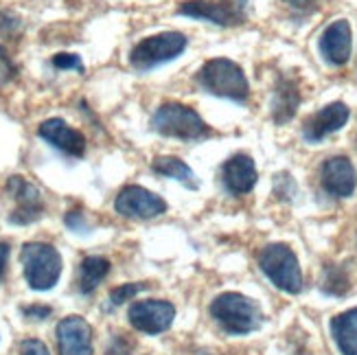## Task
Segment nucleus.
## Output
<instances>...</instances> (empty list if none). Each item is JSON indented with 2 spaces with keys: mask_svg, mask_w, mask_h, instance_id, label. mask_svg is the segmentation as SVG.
Here are the masks:
<instances>
[{
  "mask_svg": "<svg viewBox=\"0 0 357 355\" xmlns=\"http://www.w3.org/2000/svg\"><path fill=\"white\" fill-rule=\"evenodd\" d=\"M7 259H9V246L7 243H0V279L7 270Z\"/></svg>",
  "mask_w": 357,
  "mask_h": 355,
  "instance_id": "31",
  "label": "nucleus"
},
{
  "mask_svg": "<svg viewBox=\"0 0 357 355\" xmlns=\"http://www.w3.org/2000/svg\"><path fill=\"white\" fill-rule=\"evenodd\" d=\"M186 44H189V40H186V36H182L180 31H165V33L145 38L132 49L130 64L132 68L141 73L151 70L165 64V61L176 59L186 49Z\"/></svg>",
  "mask_w": 357,
  "mask_h": 355,
  "instance_id": "6",
  "label": "nucleus"
},
{
  "mask_svg": "<svg viewBox=\"0 0 357 355\" xmlns=\"http://www.w3.org/2000/svg\"><path fill=\"white\" fill-rule=\"evenodd\" d=\"M151 128L167 138H180V141H199L211 134V128L193 107L176 101L158 107L151 119Z\"/></svg>",
  "mask_w": 357,
  "mask_h": 355,
  "instance_id": "3",
  "label": "nucleus"
},
{
  "mask_svg": "<svg viewBox=\"0 0 357 355\" xmlns=\"http://www.w3.org/2000/svg\"><path fill=\"white\" fill-rule=\"evenodd\" d=\"M59 355H92V329L82 316H68L57 325Z\"/></svg>",
  "mask_w": 357,
  "mask_h": 355,
  "instance_id": "14",
  "label": "nucleus"
},
{
  "mask_svg": "<svg viewBox=\"0 0 357 355\" xmlns=\"http://www.w3.org/2000/svg\"><path fill=\"white\" fill-rule=\"evenodd\" d=\"M20 355H51V353L40 340H24L20 345Z\"/></svg>",
  "mask_w": 357,
  "mask_h": 355,
  "instance_id": "26",
  "label": "nucleus"
},
{
  "mask_svg": "<svg viewBox=\"0 0 357 355\" xmlns=\"http://www.w3.org/2000/svg\"><path fill=\"white\" fill-rule=\"evenodd\" d=\"M110 272V261L103 257H86L79 268V289L90 294Z\"/></svg>",
  "mask_w": 357,
  "mask_h": 355,
  "instance_id": "20",
  "label": "nucleus"
},
{
  "mask_svg": "<svg viewBox=\"0 0 357 355\" xmlns=\"http://www.w3.org/2000/svg\"><path fill=\"white\" fill-rule=\"evenodd\" d=\"M20 18L13 11H0V36H11L20 29Z\"/></svg>",
  "mask_w": 357,
  "mask_h": 355,
  "instance_id": "24",
  "label": "nucleus"
},
{
  "mask_svg": "<svg viewBox=\"0 0 357 355\" xmlns=\"http://www.w3.org/2000/svg\"><path fill=\"white\" fill-rule=\"evenodd\" d=\"M13 73H15L13 64H11V61H9L7 53H5L3 49H0V84L9 82L11 77H13Z\"/></svg>",
  "mask_w": 357,
  "mask_h": 355,
  "instance_id": "27",
  "label": "nucleus"
},
{
  "mask_svg": "<svg viewBox=\"0 0 357 355\" xmlns=\"http://www.w3.org/2000/svg\"><path fill=\"white\" fill-rule=\"evenodd\" d=\"M53 66L59 68V70H68V68H73V70L84 73L82 59L77 57V55H73V53H57V55L53 57Z\"/></svg>",
  "mask_w": 357,
  "mask_h": 355,
  "instance_id": "23",
  "label": "nucleus"
},
{
  "mask_svg": "<svg viewBox=\"0 0 357 355\" xmlns=\"http://www.w3.org/2000/svg\"><path fill=\"white\" fill-rule=\"evenodd\" d=\"M333 340L342 355H357V307L331 320Z\"/></svg>",
  "mask_w": 357,
  "mask_h": 355,
  "instance_id": "18",
  "label": "nucleus"
},
{
  "mask_svg": "<svg viewBox=\"0 0 357 355\" xmlns=\"http://www.w3.org/2000/svg\"><path fill=\"white\" fill-rule=\"evenodd\" d=\"M20 261L24 268V279L31 289H51L61 274V257L51 243H24Z\"/></svg>",
  "mask_w": 357,
  "mask_h": 355,
  "instance_id": "4",
  "label": "nucleus"
},
{
  "mask_svg": "<svg viewBox=\"0 0 357 355\" xmlns=\"http://www.w3.org/2000/svg\"><path fill=\"white\" fill-rule=\"evenodd\" d=\"M197 355H215V353H211V351H197Z\"/></svg>",
  "mask_w": 357,
  "mask_h": 355,
  "instance_id": "32",
  "label": "nucleus"
},
{
  "mask_svg": "<svg viewBox=\"0 0 357 355\" xmlns=\"http://www.w3.org/2000/svg\"><path fill=\"white\" fill-rule=\"evenodd\" d=\"M182 15H191L197 20H208L213 24L232 27L245 18V7L237 5L235 0H189L178 7Z\"/></svg>",
  "mask_w": 357,
  "mask_h": 355,
  "instance_id": "7",
  "label": "nucleus"
},
{
  "mask_svg": "<svg viewBox=\"0 0 357 355\" xmlns=\"http://www.w3.org/2000/svg\"><path fill=\"white\" fill-rule=\"evenodd\" d=\"M322 187L333 197H351L357 187V172L347 156H333L320 169Z\"/></svg>",
  "mask_w": 357,
  "mask_h": 355,
  "instance_id": "13",
  "label": "nucleus"
},
{
  "mask_svg": "<svg viewBox=\"0 0 357 355\" xmlns=\"http://www.w3.org/2000/svg\"><path fill=\"white\" fill-rule=\"evenodd\" d=\"M195 82L202 90L215 97H224L235 103H245L250 97V84L239 64L226 57L208 59L195 75Z\"/></svg>",
  "mask_w": 357,
  "mask_h": 355,
  "instance_id": "1",
  "label": "nucleus"
},
{
  "mask_svg": "<svg viewBox=\"0 0 357 355\" xmlns=\"http://www.w3.org/2000/svg\"><path fill=\"white\" fill-rule=\"evenodd\" d=\"M116 213H121L123 218H132V220H151V218H158L167 211V202L151 193L143 187H126L119 195H116V202H114Z\"/></svg>",
  "mask_w": 357,
  "mask_h": 355,
  "instance_id": "8",
  "label": "nucleus"
},
{
  "mask_svg": "<svg viewBox=\"0 0 357 355\" xmlns=\"http://www.w3.org/2000/svg\"><path fill=\"white\" fill-rule=\"evenodd\" d=\"M176 307L167 301H138L130 307V322L136 331L149 335L162 333L172 327Z\"/></svg>",
  "mask_w": 357,
  "mask_h": 355,
  "instance_id": "9",
  "label": "nucleus"
},
{
  "mask_svg": "<svg viewBox=\"0 0 357 355\" xmlns=\"http://www.w3.org/2000/svg\"><path fill=\"white\" fill-rule=\"evenodd\" d=\"M145 287H147L145 283H126V285H121V287H114L110 292V301L114 305H123L126 301H132L138 294V292H143Z\"/></svg>",
  "mask_w": 357,
  "mask_h": 355,
  "instance_id": "22",
  "label": "nucleus"
},
{
  "mask_svg": "<svg viewBox=\"0 0 357 355\" xmlns=\"http://www.w3.org/2000/svg\"><path fill=\"white\" fill-rule=\"evenodd\" d=\"M259 266L263 274L287 294H298L303 289V272L296 255L285 243H270L259 255Z\"/></svg>",
  "mask_w": 357,
  "mask_h": 355,
  "instance_id": "5",
  "label": "nucleus"
},
{
  "mask_svg": "<svg viewBox=\"0 0 357 355\" xmlns=\"http://www.w3.org/2000/svg\"><path fill=\"white\" fill-rule=\"evenodd\" d=\"M353 31L347 20H335L320 36V53L331 66H344L351 59Z\"/></svg>",
  "mask_w": 357,
  "mask_h": 355,
  "instance_id": "15",
  "label": "nucleus"
},
{
  "mask_svg": "<svg viewBox=\"0 0 357 355\" xmlns=\"http://www.w3.org/2000/svg\"><path fill=\"white\" fill-rule=\"evenodd\" d=\"M211 314L230 335L252 333L263 322L259 305L252 299L237 294V292H226V294L217 296L211 305Z\"/></svg>",
  "mask_w": 357,
  "mask_h": 355,
  "instance_id": "2",
  "label": "nucleus"
},
{
  "mask_svg": "<svg viewBox=\"0 0 357 355\" xmlns=\"http://www.w3.org/2000/svg\"><path fill=\"white\" fill-rule=\"evenodd\" d=\"M222 180L228 193L243 195L250 193L257 184V165L248 153H235L222 167Z\"/></svg>",
  "mask_w": 357,
  "mask_h": 355,
  "instance_id": "16",
  "label": "nucleus"
},
{
  "mask_svg": "<svg viewBox=\"0 0 357 355\" xmlns=\"http://www.w3.org/2000/svg\"><path fill=\"white\" fill-rule=\"evenodd\" d=\"M151 169L162 178H174L178 182H182L184 187L189 189H197V180L195 174L191 172V167L186 165L184 160L176 158V156H160L151 163Z\"/></svg>",
  "mask_w": 357,
  "mask_h": 355,
  "instance_id": "19",
  "label": "nucleus"
},
{
  "mask_svg": "<svg viewBox=\"0 0 357 355\" xmlns=\"http://www.w3.org/2000/svg\"><path fill=\"white\" fill-rule=\"evenodd\" d=\"M285 3L296 11H314L318 7V0H285Z\"/></svg>",
  "mask_w": 357,
  "mask_h": 355,
  "instance_id": "29",
  "label": "nucleus"
},
{
  "mask_svg": "<svg viewBox=\"0 0 357 355\" xmlns=\"http://www.w3.org/2000/svg\"><path fill=\"white\" fill-rule=\"evenodd\" d=\"M132 347H134V342L130 340V338L119 333V335L112 338V345L107 347V353L105 355H128L132 351Z\"/></svg>",
  "mask_w": 357,
  "mask_h": 355,
  "instance_id": "25",
  "label": "nucleus"
},
{
  "mask_svg": "<svg viewBox=\"0 0 357 355\" xmlns=\"http://www.w3.org/2000/svg\"><path fill=\"white\" fill-rule=\"evenodd\" d=\"M7 191L13 195L15 199V211L9 215V222L13 224H31L42 218V193L38 191V187H33L29 180H24L22 176H13L7 182Z\"/></svg>",
  "mask_w": 357,
  "mask_h": 355,
  "instance_id": "10",
  "label": "nucleus"
},
{
  "mask_svg": "<svg viewBox=\"0 0 357 355\" xmlns=\"http://www.w3.org/2000/svg\"><path fill=\"white\" fill-rule=\"evenodd\" d=\"M66 224H68L73 230H79V233L84 230V233H86V224H84V215H82V213L73 211V213L68 215V218H66Z\"/></svg>",
  "mask_w": 357,
  "mask_h": 355,
  "instance_id": "30",
  "label": "nucleus"
},
{
  "mask_svg": "<svg viewBox=\"0 0 357 355\" xmlns=\"http://www.w3.org/2000/svg\"><path fill=\"white\" fill-rule=\"evenodd\" d=\"M351 287L349 274L344 268L340 266H329L324 268V276H322V292L329 296H344Z\"/></svg>",
  "mask_w": 357,
  "mask_h": 355,
  "instance_id": "21",
  "label": "nucleus"
},
{
  "mask_svg": "<svg viewBox=\"0 0 357 355\" xmlns=\"http://www.w3.org/2000/svg\"><path fill=\"white\" fill-rule=\"evenodd\" d=\"M301 105V90H298V84L289 80V77H283L281 82H278L276 90H274V101H272V119L278 126H283V123L291 121L294 114H296Z\"/></svg>",
  "mask_w": 357,
  "mask_h": 355,
  "instance_id": "17",
  "label": "nucleus"
},
{
  "mask_svg": "<svg viewBox=\"0 0 357 355\" xmlns=\"http://www.w3.org/2000/svg\"><path fill=\"white\" fill-rule=\"evenodd\" d=\"M38 136L44 138L51 147L59 149L61 153H66V156H73V158L84 156V151H86V136L79 130L70 128L68 123L61 119H49L40 123Z\"/></svg>",
  "mask_w": 357,
  "mask_h": 355,
  "instance_id": "11",
  "label": "nucleus"
},
{
  "mask_svg": "<svg viewBox=\"0 0 357 355\" xmlns=\"http://www.w3.org/2000/svg\"><path fill=\"white\" fill-rule=\"evenodd\" d=\"M22 314L26 318H33V320H44L46 316H51V307H46V305H31V307H24Z\"/></svg>",
  "mask_w": 357,
  "mask_h": 355,
  "instance_id": "28",
  "label": "nucleus"
},
{
  "mask_svg": "<svg viewBox=\"0 0 357 355\" xmlns=\"http://www.w3.org/2000/svg\"><path fill=\"white\" fill-rule=\"evenodd\" d=\"M351 116V110L344 103H329L324 105L320 112H316L314 116H309L305 121L303 128V136L307 143H320L322 138H327L329 134L342 130L347 126V121Z\"/></svg>",
  "mask_w": 357,
  "mask_h": 355,
  "instance_id": "12",
  "label": "nucleus"
}]
</instances>
